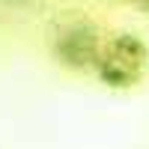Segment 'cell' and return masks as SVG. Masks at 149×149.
<instances>
[{"label":"cell","instance_id":"obj_1","mask_svg":"<svg viewBox=\"0 0 149 149\" xmlns=\"http://www.w3.org/2000/svg\"><path fill=\"white\" fill-rule=\"evenodd\" d=\"M146 63H149V48L140 36L116 33L113 39H107L102 45L95 74L110 90H128V86L140 84L143 72H146Z\"/></svg>","mask_w":149,"mask_h":149},{"label":"cell","instance_id":"obj_2","mask_svg":"<svg viewBox=\"0 0 149 149\" xmlns=\"http://www.w3.org/2000/svg\"><path fill=\"white\" fill-rule=\"evenodd\" d=\"M54 54L63 66L69 69H95L98 54H102V42H98V33L93 24H69V27L57 36L54 42Z\"/></svg>","mask_w":149,"mask_h":149}]
</instances>
